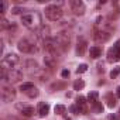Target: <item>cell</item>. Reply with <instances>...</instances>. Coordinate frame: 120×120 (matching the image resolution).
Returning <instances> with one entry per match:
<instances>
[{"mask_svg":"<svg viewBox=\"0 0 120 120\" xmlns=\"http://www.w3.org/2000/svg\"><path fill=\"white\" fill-rule=\"evenodd\" d=\"M21 23H23V26H26L30 30H35L37 27L41 26L40 24L41 20H40V16L37 13H28V14L21 16Z\"/></svg>","mask_w":120,"mask_h":120,"instance_id":"6da1fadb","label":"cell"},{"mask_svg":"<svg viewBox=\"0 0 120 120\" xmlns=\"http://www.w3.org/2000/svg\"><path fill=\"white\" fill-rule=\"evenodd\" d=\"M54 41H55V44H56V47H58V48H61L62 51H67V49H69V44H71V35H69L68 33H65V31H62V33H58V34L55 35Z\"/></svg>","mask_w":120,"mask_h":120,"instance_id":"7a4b0ae2","label":"cell"},{"mask_svg":"<svg viewBox=\"0 0 120 120\" xmlns=\"http://www.w3.org/2000/svg\"><path fill=\"white\" fill-rule=\"evenodd\" d=\"M62 14H64L62 9L59 7V6H56V4H49V6L45 9V17H47L48 20H51V21L59 20V19L62 17Z\"/></svg>","mask_w":120,"mask_h":120,"instance_id":"3957f363","label":"cell"},{"mask_svg":"<svg viewBox=\"0 0 120 120\" xmlns=\"http://www.w3.org/2000/svg\"><path fill=\"white\" fill-rule=\"evenodd\" d=\"M35 45H37V44L33 42V41H30L28 38H23V40H20L19 44H17L19 49H20L21 52H24V54H34V52H37V47H35Z\"/></svg>","mask_w":120,"mask_h":120,"instance_id":"277c9868","label":"cell"},{"mask_svg":"<svg viewBox=\"0 0 120 120\" xmlns=\"http://www.w3.org/2000/svg\"><path fill=\"white\" fill-rule=\"evenodd\" d=\"M20 62V58L16 55V54H9L3 58L2 61V68L6 69V71H10V69H14V67Z\"/></svg>","mask_w":120,"mask_h":120,"instance_id":"5b68a950","label":"cell"},{"mask_svg":"<svg viewBox=\"0 0 120 120\" xmlns=\"http://www.w3.org/2000/svg\"><path fill=\"white\" fill-rule=\"evenodd\" d=\"M107 61L109 62H117V61H120V41L116 42L107 51Z\"/></svg>","mask_w":120,"mask_h":120,"instance_id":"8992f818","label":"cell"},{"mask_svg":"<svg viewBox=\"0 0 120 120\" xmlns=\"http://www.w3.org/2000/svg\"><path fill=\"white\" fill-rule=\"evenodd\" d=\"M16 98V90L11 85H3L2 86V99L4 102H11Z\"/></svg>","mask_w":120,"mask_h":120,"instance_id":"52a82bcc","label":"cell"},{"mask_svg":"<svg viewBox=\"0 0 120 120\" xmlns=\"http://www.w3.org/2000/svg\"><path fill=\"white\" fill-rule=\"evenodd\" d=\"M20 79H23V72L20 71V69H10V71H7L6 72V78H4V81H7L9 83H16V82H19Z\"/></svg>","mask_w":120,"mask_h":120,"instance_id":"ba28073f","label":"cell"},{"mask_svg":"<svg viewBox=\"0 0 120 120\" xmlns=\"http://www.w3.org/2000/svg\"><path fill=\"white\" fill-rule=\"evenodd\" d=\"M110 31L109 30H96L93 34V38L96 42H106L110 40Z\"/></svg>","mask_w":120,"mask_h":120,"instance_id":"9c48e42d","label":"cell"},{"mask_svg":"<svg viewBox=\"0 0 120 120\" xmlns=\"http://www.w3.org/2000/svg\"><path fill=\"white\" fill-rule=\"evenodd\" d=\"M56 56L58 54H51V52H47L45 56H44V64L48 67V68H55L58 61H56Z\"/></svg>","mask_w":120,"mask_h":120,"instance_id":"30bf717a","label":"cell"},{"mask_svg":"<svg viewBox=\"0 0 120 120\" xmlns=\"http://www.w3.org/2000/svg\"><path fill=\"white\" fill-rule=\"evenodd\" d=\"M71 9H72V11L75 13V14H83L85 13V4L81 2V0H71Z\"/></svg>","mask_w":120,"mask_h":120,"instance_id":"8fae6325","label":"cell"},{"mask_svg":"<svg viewBox=\"0 0 120 120\" xmlns=\"http://www.w3.org/2000/svg\"><path fill=\"white\" fill-rule=\"evenodd\" d=\"M48 113H49V105L41 102V103L38 105V116H40V117H45Z\"/></svg>","mask_w":120,"mask_h":120,"instance_id":"7c38bea8","label":"cell"},{"mask_svg":"<svg viewBox=\"0 0 120 120\" xmlns=\"http://www.w3.org/2000/svg\"><path fill=\"white\" fill-rule=\"evenodd\" d=\"M89 55L92 56V58H99L100 55H102V48L99 47V45H93V47H90V49H89Z\"/></svg>","mask_w":120,"mask_h":120,"instance_id":"4fadbf2b","label":"cell"},{"mask_svg":"<svg viewBox=\"0 0 120 120\" xmlns=\"http://www.w3.org/2000/svg\"><path fill=\"white\" fill-rule=\"evenodd\" d=\"M85 51H86V41L81 40V41L78 42V45H76V54H78L79 56H82V55L85 54Z\"/></svg>","mask_w":120,"mask_h":120,"instance_id":"5bb4252c","label":"cell"},{"mask_svg":"<svg viewBox=\"0 0 120 120\" xmlns=\"http://www.w3.org/2000/svg\"><path fill=\"white\" fill-rule=\"evenodd\" d=\"M26 64H27V68H28V71H30V72H38V69H40V68H38V64L34 61V59H28Z\"/></svg>","mask_w":120,"mask_h":120,"instance_id":"9a60e30c","label":"cell"},{"mask_svg":"<svg viewBox=\"0 0 120 120\" xmlns=\"http://www.w3.org/2000/svg\"><path fill=\"white\" fill-rule=\"evenodd\" d=\"M105 100H106V103H107V106L109 107H114L116 106V96H113L112 93H107L106 95V98H105Z\"/></svg>","mask_w":120,"mask_h":120,"instance_id":"2e32d148","label":"cell"},{"mask_svg":"<svg viewBox=\"0 0 120 120\" xmlns=\"http://www.w3.org/2000/svg\"><path fill=\"white\" fill-rule=\"evenodd\" d=\"M21 114H23L24 117L33 116V114H34V107H31V106H24V107L21 109Z\"/></svg>","mask_w":120,"mask_h":120,"instance_id":"e0dca14e","label":"cell"},{"mask_svg":"<svg viewBox=\"0 0 120 120\" xmlns=\"http://www.w3.org/2000/svg\"><path fill=\"white\" fill-rule=\"evenodd\" d=\"M98 99H99V93H98V92H95V90H93V92H90V93L88 95V102H89V103H92V105H95L96 102H99Z\"/></svg>","mask_w":120,"mask_h":120,"instance_id":"ac0fdd59","label":"cell"},{"mask_svg":"<svg viewBox=\"0 0 120 120\" xmlns=\"http://www.w3.org/2000/svg\"><path fill=\"white\" fill-rule=\"evenodd\" d=\"M0 26H2L3 30H10V28H14V27H16L13 23H9L6 19H2V20H0Z\"/></svg>","mask_w":120,"mask_h":120,"instance_id":"d6986e66","label":"cell"},{"mask_svg":"<svg viewBox=\"0 0 120 120\" xmlns=\"http://www.w3.org/2000/svg\"><path fill=\"white\" fill-rule=\"evenodd\" d=\"M65 106L64 105H56L55 107H54V112H55V114H59V116H61V114H64L65 113Z\"/></svg>","mask_w":120,"mask_h":120,"instance_id":"ffe728a7","label":"cell"},{"mask_svg":"<svg viewBox=\"0 0 120 120\" xmlns=\"http://www.w3.org/2000/svg\"><path fill=\"white\" fill-rule=\"evenodd\" d=\"M83 86H85V82L82 79H78L74 82V90H81V89H83Z\"/></svg>","mask_w":120,"mask_h":120,"instance_id":"44dd1931","label":"cell"},{"mask_svg":"<svg viewBox=\"0 0 120 120\" xmlns=\"http://www.w3.org/2000/svg\"><path fill=\"white\" fill-rule=\"evenodd\" d=\"M26 95H27L28 98H31V99H33V98H37V96H38V89L34 86V88H31L30 90H27Z\"/></svg>","mask_w":120,"mask_h":120,"instance_id":"7402d4cb","label":"cell"},{"mask_svg":"<svg viewBox=\"0 0 120 120\" xmlns=\"http://www.w3.org/2000/svg\"><path fill=\"white\" fill-rule=\"evenodd\" d=\"M31 88H34V83H31V82H27V83H23V85L20 86V90L26 93V92H27V90H30Z\"/></svg>","mask_w":120,"mask_h":120,"instance_id":"603a6c76","label":"cell"},{"mask_svg":"<svg viewBox=\"0 0 120 120\" xmlns=\"http://www.w3.org/2000/svg\"><path fill=\"white\" fill-rule=\"evenodd\" d=\"M93 110H95L96 113H103V105H102L100 102H96V103L93 105Z\"/></svg>","mask_w":120,"mask_h":120,"instance_id":"cb8c5ba5","label":"cell"},{"mask_svg":"<svg viewBox=\"0 0 120 120\" xmlns=\"http://www.w3.org/2000/svg\"><path fill=\"white\" fill-rule=\"evenodd\" d=\"M88 71V65L86 64H81L78 68H76V74H83V72H86Z\"/></svg>","mask_w":120,"mask_h":120,"instance_id":"d4e9b609","label":"cell"},{"mask_svg":"<svg viewBox=\"0 0 120 120\" xmlns=\"http://www.w3.org/2000/svg\"><path fill=\"white\" fill-rule=\"evenodd\" d=\"M119 74H120V67H119V68H114V69L110 72V78H112V79H114Z\"/></svg>","mask_w":120,"mask_h":120,"instance_id":"484cf974","label":"cell"},{"mask_svg":"<svg viewBox=\"0 0 120 120\" xmlns=\"http://www.w3.org/2000/svg\"><path fill=\"white\" fill-rule=\"evenodd\" d=\"M69 110H71L72 113H75V114H79V107H78V105H72V106L69 107Z\"/></svg>","mask_w":120,"mask_h":120,"instance_id":"4316f807","label":"cell"},{"mask_svg":"<svg viewBox=\"0 0 120 120\" xmlns=\"http://www.w3.org/2000/svg\"><path fill=\"white\" fill-rule=\"evenodd\" d=\"M21 11H23L21 7H13V9H11V13H13V14H20Z\"/></svg>","mask_w":120,"mask_h":120,"instance_id":"83f0119b","label":"cell"},{"mask_svg":"<svg viewBox=\"0 0 120 120\" xmlns=\"http://www.w3.org/2000/svg\"><path fill=\"white\" fill-rule=\"evenodd\" d=\"M69 75H71V74H69V71H68V69H64V71L61 72V76H62V78H68Z\"/></svg>","mask_w":120,"mask_h":120,"instance_id":"f1b7e54d","label":"cell"},{"mask_svg":"<svg viewBox=\"0 0 120 120\" xmlns=\"http://www.w3.org/2000/svg\"><path fill=\"white\" fill-rule=\"evenodd\" d=\"M7 9V2H2V13H4Z\"/></svg>","mask_w":120,"mask_h":120,"instance_id":"f546056e","label":"cell"},{"mask_svg":"<svg viewBox=\"0 0 120 120\" xmlns=\"http://www.w3.org/2000/svg\"><path fill=\"white\" fill-rule=\"evenodd\" d=\"M109 120H120V119H119L117 114H110V116H109Z\"/></svg>","mask_w":120,"mask_h":120,"instance_id":"4dcf8cb0","label":"cell"},{"mask_svg":"<svg viewBox=\"0 0 120 120\" xmlns=\"http://www.w3.org/2000/svg\"><path fill=\"white\" fill-rule=\"evenodd\" d=\"M116 98H120V86L116 89Z\"/></svg>","mask_w":120,"mask_h":120,"instance_id":"1f68e13d","label":"cell"},{"mask_svg":"<svg viewBox=\"0 0 120 120\" xmlns=\"http://www.w3.org/2000/svg\"><path fill=\"white\" fill-rule=\"evenodd\" d=\"M98 71H99V72H102V74L105 72V69H103V67H102V65H99V68H98Z\"/></svg>","mask_w":120,"mask_h":120,"instance_id":"d6a6232c","label":"cell"},{"mask_svg":"<svg viewBox=\"0 0 120 120\" xmlns=\"http://www.w3.org/2000/svg\"><path fill=\"white\" fill-rule=\"evenodd\" d=\"M6 120H17V119H14V117H11V116H9V117H7Z\"/></svg>","mask_w":120,"mask_h":120,"instance_id":"836d02e7","label":"cell"},{"mask_svg":"<svg viewBox=\"0 0 120 120\" xmlns=\"http://www.w3.org/2000/svg\"><path fill=\"white\" fill-rule=\"evenodd\" d=\"M119 114H120V109H119Z\"/></svg>","mask_w":120,"mask_h":120,"instance_id":"e575fe53","label":"cell"},{"mask_svg":"<svg viewBox=\"0 0 120 120\" xmlns=\"http://www.w3.org/2000/svg\"><path fill=\"white\" fill-rule=\"evenodd\" d=\"M67 120H71V119H67Z\"/></svg>","mask_w":120,"mask_h":120,"instance_id":"d590c367","label":"cell"}]
</instances>
